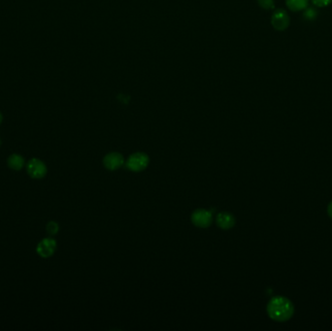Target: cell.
<instances>
[{
	"instance_id": "cell-3",
	"label": "cell",
	"mask_w": 332,
	"mask_h": 331,
	"mask_svg": "<svg viewBox=\"0 0 332 331\" xmlns=\"http://www.w3.org/2000/svg\"><path fill=\"white\" fill-rule=\"evenodd\" d=\"M290 24V19L288 14L285 9H277L274 11L271 17V25L277 32L285 31Z\"/></svg>"
},
{
	"instance_id": "cell-5",
	"label": "cell",
	"mask_w": 332,
	"mask_h": 331,
	"mask_svg": "<svg viewBox=\"0 0 332 331\" xmlns=\"http://www.w3.org/2000/svg\"><path fill=\"white\" fill-rule=\"evenodd\" d=\"M125 158L122 154L113 152L107 154L103 158V164L106 167V169L110 171H115L121 168L125 164Z\"/></svg>"
},
{
	"instance_id": "cell-9",
	"label": "cell",
	"mask_w": 332,
	"mask_h": 331,
	"mask_svg": "<svg viewBox=\"0 0 332 331\" xmlns=\"http://www.w3.org/2000/svg\"><path fill=\"white\" fill-rule=\"evenodd\" d=\"M285 4L290 11L299 12L308 8L309 0H285Z\"/></svg>"
},
{
	"instance_id": "cell-2",
	"label": "cell",
	"mask_w": 332,
	"mask_h": 331,
	"mask_svg": "<svg viewBox=\"0 0 332 331\" xmlns=\"http://www.w3.org/2000/svg\"><path fill=\"white\" fill-rule=\"evenodd\" d=\"M150 163V158L147 154L137 152L132 154L126 160V166L128 170L133 172H140L145 170Z\"/></svg>"
},
{
	"instance_id": "cell-11",
	"label": "cell",
	"mask_w": 332,
	"mask_h": 331,
	"mask_svg": "<svg viewBox=\"0 0 332 331\" xmlns=\"http://www.w3.org/2000/svg\"><path fill=\"white\" fill-rule=\"evenodd\" d=\"M257 3L264 10H272L275 8L274 0H257Z\"/></svg>"
},
{
	"instance_id": "cell-6",
	"label": "cell",
	"mask_w": 332,
	"mask_h": 331,
	"mask_svg": "<svg viewBox=\"0 0 332 331\" xmlns=\"http://www.w3.org/2000/svg\"><path fill=\"white\" fill-rule=\"evenodd\" d=\"M28 172L31 177L34 179H41L47 174V167L42 160L38 158H32L28 164Z\"/></svg>"
},
{
	"instance_id": "cell-14",
	"label": "cell",
	"mask_w": 332,
	"mask_h": 331,
	"mask_svg": "<svg viewBox=\"0 0 332 331\" xmlns=\"http://www.w3.org/2000/svg\"><path fill=\"white\" fill-rule=\"evenodd\" d=\"M305 10H306V9H305ZM304 17H305V19L312 21V20L316 19V11L315 9H313V8H308V9L305 11V13H304Z\"/></svg>"
},
{
	"instance_id": "cell-4",
	"label": "cell",
	"mask_w": 332,
	"mask_h": 331,
	"mask_svg": "<svg viewBox=\"0 0 332 331\" xmlns=\"http://www.w3.org/2000/svg\"><path fill=\"white\" fill-rule=\"evenodd\" d=\"M192 223L200 228H207L213 222L212 212L205 209H197L191 215Z\"/></svg>"
},
{
	"instance_id": "cell-15",
	"label": "cell",
	"mask_w": 332,
	"mask_h": 331,
	"mask_svg": "<svg viewBox=\"0 0 332 331\" xmlns=\"http://www.w3.org/2000/svg\"><path fill=\"white\" fill-rule=\"evenodd\" d=\"M327 214L329 218L332 220V201H330V203L327 206Z\"/></svg>"
},
{
	"instance_id": "cell-17",
	"label": "cell",
	"mask_w": 332,
	"mask_h": 331,
	"mask_svg": "<svg viewBox=\"0 0 332 331\" xmlns=\"http://www.w3.org/2000/svg\"><path fill=\"white\" fill-rule=\"evenodd\" d=\"M0 145H1V141H0Z\"/></svg>"
},
{
	"instance_id": "cell-8",
	"label": "cell",
	"mask_w": 332,
	"mask_h": 331,
	"mask_svg": "<svg viewBox=\"0 0 332 331\" xmlns=\"http://www.w3.org/2000/svg\"><path fill=\"white\" fill-rule=\"evenodd\" d=\"M216 222L220 228L227 230V229L232 228L235 225L236 220L232 214L227 213V212H222L217 216Z\"/></svg>"
},
{
	"instance_id": "cell-16",
	"label": "cell",
	"mask_w": 332,
	"mask_h": 331,
	"mask_svg": "<svg viewBox=\"0 0 332 331\" xmlns=\"http://www.w3.org/2000/svg\"><path fill=\"white\" fill-rule=\"evenodd\" d=\"M1 122H2V114L0 113V124H1Z\"/></svg>"
},
{
	"instance_id": "cell-12",
	"label": "cell",
	"mask_w": 332,
	"mask_h": 331,
	"mask_svg": "<svg viewBox=\"0 0 332 331\" xmlns=\"http://www.w3.org/2000/svg\"><path fill=\"white\" fill-rule=\"evenodd\" d=\"M311 1L315 6L321 8V7H326L329 4H331L332 0H311Z\"/></svg>"
},
{
	"instance_id": "cell-13",
	"label": "cell",
	"mask_w": 332,
	"mask_h": 331,
	"mask_svg": "<svg viewBox=\"0 0 332 331\" xmlns=\"http://www.w3.org/2000/svg\"><path fill=\"white\" fill-rule=\"evenodd\" d=\"M47 231L48 233H50L51 235H54L56 234L58 231H59V224L55 221H51L48 223L47 225Z\"/></svg>"
},
{
	"instance_id": "cell-7",
	"label": "cell",
	"mask_w": 332,
	"mask_h": 331,
	"mask_svg": "<svg viewBox=\"0 0 332 331\" xmlns=\"http://www.w3.org/2000/svg\"><path fill=\"white\" fill-rule=\"evenodd\" d=\"M57 249V242L54 239L47 238L42 240L37 246V252L42 257L52 256Z\"/></svg>"
},
{
	"instance_id": "cell-10",
	"label": "cell",
	"mask_w": 332,
	"mask_h": 331,
	"mask_svg": "<svg viewBox=\"0 0 332 331\" xmlns=\"http://www.w3.org/2000/svg\"><path fill=\"white\" fill-rule=\"evenodd\" d=\"M8 165L13 170H21L24 166V158L19 155H12L8 158Z\"/></svg>"
},
{
	"instance_id": "cell-1",
	"label": "cell",
	"mask_w": 332,
	"mask_h": 331,
	"mask_svg": "<svg viewBox=\"0 0 332 331\" xmlns=\"http://www.w3.org/2000/svg\"><path fill=\"white\" fill-rule=\"evenodd\" d=\"M269 317L278 322L289 320L294 314L293 303L285 296L272 297L266 307Z\"/></svg>"
}]
</instances>
